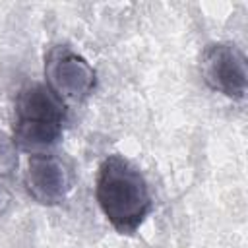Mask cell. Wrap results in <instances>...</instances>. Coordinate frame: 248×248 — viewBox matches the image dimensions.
Returning a JSON list of instances; mask_svg holds the SVG:
<instances>
[{"mask_svg": "<svg viewBox=\"0 0 248 248\" xmlns=\"http://www.w3.org/2000/svg\"><path fill=\"white\" fill-rule=\"evenodd\" d=\"M66 120L64 103L43 83H27L19 89L14 108L16 147L35 153H45L62 138Z\"/></svg>", "mask_w": 248, "mask_h": 248, "instance_id": "obj_2", "label": "cell"}, {"mask_svg": "<svg viewBox=\"0 0 248 248\" xmlns=\"http://www.w3.org/2000/svg\"><path fill=\"white\" fill-rule=\"evenodd\" d=\"M10 203H12V196H10V192L0 184V215L6 213V209L10 207Z\"/></svg>", "mask_w": 248, "mask_h": 248, "instance_id": "obj_7", "label": "cell"}, {"mask_svg": "<svg viewBox=\"0 0 248 248\" xmlns=\"http://www.w3.org/2000/svg\"><path fill=\"white\" fill-rule=\"evenodd\" d=\"M46 87L64 103L85 101L97 85V72L78 52L66 45L52 46L45 56Z\"/></svg>", "mask_w": 248, "mask_h": 248, "instance_id": "obj_3", "label": "cell"}, {"mask_svg": "<svg viewBox=\"0 0 248 248\" xmlns=\"http://www.w3.org/2000/svg\"><path fill=\"white\" fill-rule=\"evenodd\" d=\"M27 194L43 205H58L66 200L74 186L72 169L52 153L29 155L23 174Z\"/></svg>", "mask_w": 248, "mask_h": 248, "instance_id": "obj_5", "label": "cell"}, {"mask_svg": "<svg viewBox=\"0 0 248 248\" xmlns=\"http://www.w3.org/2000/svg\"><path fill=\"white\" fill-rule=\"evenodd\" d=\"M203 81L217 93L231 99H244L248 87V68L244 52L232 43L209 45L200 62Z\"/></svg>", "mask_w": 248, "mask_h": 248, "instance_id": "obj_4", "label": "cell"}, {"mask_svg": "<svg viewBox=\"0 0 248 248\" xmlns=\"http://www.w3.org/2000/svg\"><path fill=\"white\" fill-rule=\"evenodd\" d=\"M95 198L105 219L120 234H134L153 207L143 174L120 155H108L99 165Z\"/></svg>", "mask_w": 248, "mask_h": 248, "instance_id": "obj_1", "label": "cell"}, {"mask_svg": "<svg viewBox=\"0 0 248 248\" xmlns=\"http://www.w3.org/2000/svg\"><path fill=\"white\" fill-rule=\"evenodd\" d=\"M17 169V147L14 140L0 132V176H8Z\"/></svg>", "mask_w": 248, "mask_h": 248, "instance_id": "obj_6", "label": "cell"}]
</instances>
